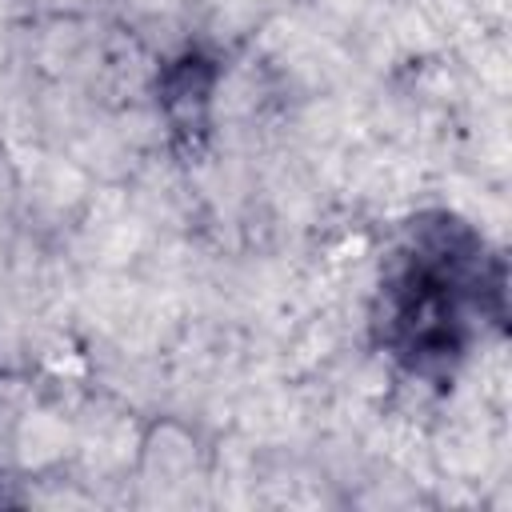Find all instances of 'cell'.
<instances>
[{
  "instance_id": "cell-1",
  "label": "cell",
  "mask_w": 512,
  "mask_h": 512,
  "mask_svg": "<svg viewBox=\"0 0 512 512\" xmlns=\"http://www.w3.org/2000/svg\"><path fill=\"white\" fill-rule=\"evenodd\" d=\"M488 304H500V268L468 224L440 212L416 220L384 264L372 332L408 376L444 380L464 360Z\"/></svg>"
}]
</instances>
